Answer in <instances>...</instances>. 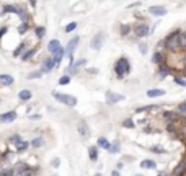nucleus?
<instances>
[{
    "label": "nucleus",
    "mask_w": 186,
    "mask_h": 176,
    "mask_svg": "<svg viewBox=\"0 0 186 176\" xmlns=\"http://www.w3.org/2000/svg\"><path fill=\"white\" fill-rule=\"evenodd\" d=\"M114 74H116L118 78H122L131 74V64L126 57H121V59L116 60V64H114Z\"/></svg>",
    "instance_id": "f257e3e1"
},
{
    "label": "nucleus",
    "mask_w": 186,
    "mask_h": 176,
    "mask_svg": "<svg viewBox=\"0 0 186 176\" xmlns=\"http://www.w3.org/2000/svg\"><path fill=\"white\" fill-rule=\"evenodd\" d=\"M178 34H180V31H175V33H170V34L165 38V41H163L165 49H168L170 52L180 51V39H178Z\"/></svg>",
    "instance_id": "f03ea898"
},
{
    "label": "nucleus",
    "mask_w": 186,
    "mask_h": 176,
    "mask_svg": "<svg viewBox=\"0 0 186 176\" xmlns=\"http://www.w3.org/2000/svg\"><path fill=\"white\" fill-rule=\"evenodd\" d=\"M52 96H54L57 101L64 103L65 106H70V108L77 106V98L72 96V95H65V93H59V92H52Z\"/></svg>",
    "instance_id": "7ed1b4c3"
},
{
    "label": "nucleus",
    "mask_w": 186,
    "mask_h": 176,
    "mask_svg": "<svg viewBox=\"0 0 186 176\" xmlns=\"http://www.w3.org/2000/svg\"><path fill=\"white\" fill-rule=\"evenodd\" d=\"M132 33H134L137 38H145V36H149V33H150V26L147 25V23H137V25L132 26Z\"/></svg>",
    "instance_id": "20e7f679"
},
{
    "label": "nucleus",
    "mask_w": 186,
    "mask_h": 176,
    "mask_svg": "<svg viewBox=\"0 0 186 176\" xmlns=\"http://www.w3.org/2000/svg\"><path fill=\"white\" fill-rule=\"evenodd\" d=\"M103 44H104V33L98 31L97 34L92 38V41H90V47H92L93 51H98V49L103 47Z\"/></svg>",
    "instance_id": "39448f33"
},
{
    "label": "nucleus",
    "mask_w": 186,
    "mask_h": 176,
    "mask_svg": "<svg viewBox=\"0 0 186 176\" xmlns=\"http://www.w3.org/2000/svg\"><path fill=\"white\" fill-rule=\"evenodd\" d=\"M85 62H87V60H85L83 57H82V59H78V60H74V62H70V64L67 65V69H65V74H67V75H75V74H78L80 67H83Z\"/></svg>",
    "instance_id": "423d86ee"
},
{
    "label": "nucleus",
    "mask_w": 186,
    "mask_h": 176,
    "mask_svg": "<svg viewBox=\"0 0 186 176\" xmlns=\"http://www.w3.org/2000/svg\"><path fill=\"white\" fill-rule=\"evenodd\" d=\"M54 69H56V62H54V59H52V56L51 57H46V59L41 62V72L42 74H49Z\"/></svg>",
    "instance_id": "0eeeda50"
},
{
    "label": "nucleus",
    "mask_w": 186,
    "mask_h": 176,
    "mask_svg": "<svg viewBox=\"0 0 186 176\" xmlns=\"http://www.w3.org/2000/svg\"><path fill=\"white\" fill-rule=\"evenodd\" d=\"M78 42H80V36H74L72 39L67 42V46H65V56L67 57L74 56V51H75V47L78 46Z\"/></svg>",
    "instance_id": "6e6552de"
},
{
    "label": "nucleus",
    "mask_w": 186,
    "mask_h": 176,
    "mask_svg": "<svg viewBox=\"0 0 186 176\" xmlns=\"http://www.w3.org/2000/svg\"><path fill=\"white\" fill-rule=\"evenodd\" d=\"M18 117L16 111H7V113H2L0 114V124H10Z\"/></svg>",
    "instance_id": "1a4fd4ad"
},
{
    "label": "nucleus",
    "mask_w": 186,
    "mask_h": 176,
    "mask_svg": "<svg viewBox=\"0 0 186 176\" xmlns=\"http://www.w3.org/2000/svg\"><path fill=\"white\" fill-rule=\"evenodd\" d=\"M122 99H124L122 95L114 93V92H111V90H108V92H106V103L108 104H116L119 101H122Z\"/></svg>",
    "instance_id": "9d476101"
},
{
    "label": "nucleus",
    "mask_w": 186,
    "mask_h": 176,
    "mask_svg": "<svg viewBox=\"0 0 186 176\" xmlns=\"http://www.w3.org/2000/svg\"><path fill=\"white\" fill-rule=\"evenodd\" d=\"M16 15H18V18H20L21 23H26V25L31 23V16H30V13H28V10H25V8L18 7L16 8Z\"/></svg>",
    "instance_id": "9b49d317"
},
{
    "label": "nucleus",
    "mask_w": 186,
    "mask_h": 176,
    "mask_svg": "<svg viewBox=\"0 0 186 176\" xmlns=\"http://www.w3.org/2000/svg\"><path fill=\"white\" fill-rule=\"evenodd\" d=\"M163 119L166 121V122H178L180 119H181V114L180 113H173V111H165L163 113Z\"/></svg>",
    "instance_id": "f8f14e48"
},
{
    "label": "nucleus",
    "mask_w": 186,
    "mask_h": 176,
    "mask_svg": "<svg viewBox=\"0 0 186 176\" xmlns=\"http://www.w3.org/2000/svg\"><path fill=\"white\" fill-rule=\"evenodd\" d=\"M184 173H186V155L183 156V160H181L180 163L175 166V170H173V176H183Z\"/></svg>",
    "instance_id": "ddd939ff"
},
{
    "label": "nucleus",
    "mask_w": 186,
    "mask_h": 176,
    "mask_svg": "<svg viewBox=\"0 0 186 176\" xmlns=\"http://www.w3.org/2000/svg\"><path fill=\"white\" fill-rule=\"evenodd\" d=\"M149 13L154 16H163L166 15V8L162 5H154V7H149Z\"/></svg>",
    "instance_id": "4468645a"
},
{
    "label": "nucleus",
    "mask_w": 186,
    "mask_h": 176,
    "mask_svg": "<svg viewBox=\"0 0 186 176\" xmlns=\"http://www.w3.org/2000/svg\"><path fill=\"white\" fill-rule=\"evenodd\" d=\"M13 83H15V78H13L12 75L0 74V85H2V87H12Z\"/></svg>",
    "instance_id": "2eb2a0df"
},
{
    "label": "nucleus",
    "mask_w": 186,
    "mask_h": 176,
    "mask_svg": "<svg viewBox=\"0 0 186 176\" xmlns=\"http://www.w3.org/2000/svg\"><path fill=\"white\" fill-rule=\"evenodd\" d=\"M36 52H38V47H30V49H26V51L20 56V59L23 60V62H28V60L33 59V56H35Z\"/></svg>",
    "instance_id": "dca6fc26"
},
{
    "label": "nucleus",
    "mask_w": 186,
    "mask_h": 176,
    "mask_svg": "<svg viewBox=\"0 0 186 176\" xmlns=\"http://www.w3.org/2000/svg\"><path fill=\"white\" fill-rule=\"evenodd\" d=\"M60 47H62V46H60V41H59V39H51L49 44H47V51H49V54L52 56V54H56V52L59 51Z\"/></svg>",
    "instance_id": "f3484780"
},
{
    "label": "nucleus",
    "mask_w": 186,
    "mask_h": 176,
    "mask_svg": "<svg viewBox=\"0 0 186 176\" xmlns=\"http://www.w3.org/2000/svg\"><path fill=\"white\" fill-rule=\"evenodd\" d=\"M77 131H78V134L82 135V137H87L90 135V129H88V126H87V122H83V121H80L78 122V126H77Z\"/></svg>",
    "instance_id": "a211bd4d"
},
{
    "label": "nucleus",
    "mask_w": 186,
    "mask_h": 176,
    "mask_svg": "<svg viewBox=\"0 0 186 176\" xmlns=\"http://www.w3.org/2000/svg\"><path fill=\"white\" fill-rule=\"evenodd\" d=\"M28 147H30V142L21 139L20 142H16V144H15V152H16V153H23V152L28 150Z\"/></svg>",
    "instance_id": "6ab92c4d"
},
{
    "label": "nucleus",
    "mask_w": 186,
    "mask_h": 176,
    "mask_svg": "<svg viewBox=\"0 0 186 176\" xmlns=\"http://www.w3.org/2000/svg\"><path fill=\"white\" fill-rule=\"evenodd\" d=\"M64 57H65V47H60L56 54H52V59H54V62H56V67H59L60 60L64 59Z\"/></svg>",
    "instance_id": "aec40b11"
},
{
    "label": "nucleus",
    "mask_w": 186,
    "mask_h": 176,
    "mask_svg": "<svg viewBox=\"0 0 186 176\" xmlns=\"http://www.w3.org/2000/svg\"><path fill=\"white\" fill-rule=\"evenodd\" d=\"M31 98H33V93L30 90H21V92L18 93V99H20V101H30Z\"/></svg>",
    "instance_id": "412c9836"
},
{
    "label": "nucleus",
    "mask_w": 186,
    "mask_h": 176,
    "mask_svg": "<svg viewBox=\"0 0 186 176\" xmlns=\"http://www.w3.org/2000/svg\"><path fill=\"white\" fill-rule=\"evenodd\" d=\"M165 92L163 90H159V88H152V90H147V96L149 98H159V96H163Z\"/></svg>",
    "instance_id": "4be33fe9"
},
{
    "label": "nucleus",
    "mask_w": 186,
    "mask_h": 176,
    "mask_svg": "<svg viewBox=\"0 0 186 176\" xmlns=\"http://www.w3.org/2000/svg\"><path fill=\"white\" fill-rule=\"evenodd\" d=\"M25 51H26V42H25V41H21L20 44L16 46V49L13 51V57H20Z\"/></svg>",
    "instance_id": "5701e85b"
},
{
    "label": "nucleus",
    "mask_w": 186,
    "mask_h": 176,
    "mask_svg": "<svg viewBox=\"0 0 186 176\" xmlns=\"http://www.w3.org/2000/svg\"><path fill=\"white\" fill-rule=\"evenodd\" d=\"M30 145L31 147H35V149H41L42 145H44V137H35V139H33L31 142H30Z\"/></svg>",
    "instance_id": "b1692460"
},
{
    "label": "nucleus",
    "mask_w": 186,
    "mask_h": 176,
    "mask_svg": "<svg viewBox=\"0 0 186 176\" xmlns=\"http://www.w3.org/2000/svg\"><path fill=\"white\" fill-rule=\"evenodd\" d=\"M140 168H145V170H155L157 168V163L154 160H144L140 161Z\"/></svg>",
    "instance_id": "393cba45"
},
{
    "label": "nucleus",
    "mask_w": 186,
    "mask_h": 176,
    "mask_svg": "<svg viewBox=\"0 0 186 176\" xmlns=\"http://www.w3.org/2000/svg\"><path fill=\"white\" fill-rule=\"evenodd\" d=\"M97 144H98L100 149H104V150H109V147H111V144H109V140L106 139V137H100Z\"/></svg>",
    "instance_id": "a878e982"
},
{
    "label": "nucleus",
    "mask_w": 186,
    "mask_h": 176,
    "mask_svg": "<svg viewBox=\"0 0 186 176\" xmlns=\"http://www.w3.org/2000/svg\"><path fill=\"white\" fill-rule=\"evenodd\" d=\"M163 60H165V57H163V54H162L160 51L154 52V56H152V62L159 65V64H162V62H163Z\"/></svg>",
    "instance_id": "bb28decb"
},
{
    "label": "nucleus",
    "mask_w": 186,
    "mask_h": 176,
    "mask_svg": "<svg viewBox=\"0 0 186 176\" xmlns=\"http://www.w3.org/2000/svg\"><path fill=\"white\" fill-rule=\"evenodd\" d=\"M88 156H90V160L92 161H97L98 160V147H90L88 149Z\"/></svg>",
    "instance_id": "cd10ccee"
},
{
    "label": "nucleus",
    "mask_w": 186,
    "mask_h": 176,
    "mask_svg": "<svg viewBox=\"0 0 186 176\" xmlns=\"http://www.w3.org/2000/svg\"><path fill=\"white\" fill-rule=\"evenodd\" d=\"M35 34H36L38 39H42V38L46 36V28L44 26H36L35 28Z\"/></svg>",
    "instance_id": "c85d7f7f"
},
{
    "label": "nucleus",
    "mask_w": 186,
    "mask_h": 176,
    "mask_svg": "<svg viewBox=\"0 0 186 176\" xmlns=\"http://www.w3.org/2000/svg\"><path fill=\"white\" fill-rule=\"evenodd\" d=\"M119 31H121V36H127L132 31V26L127 25V23H124V25H121V30H119Z\"/></svg>",
    "instance_id": "c756f323"
},
{
    "label": "nucleus",
    "mask_w": 186,
    "mask_h": 176,
    "mask_svg": "<svg viewBox=\"0 0 186 176\" xmlns=\"http://www.w3.org/2000/svg\"><path fill=\"white\" fill-rule=\"evenodd\" d=\"M16 5H5V7H2V10H3V15L5 13H15L16 15Z\"/></svg>",
    "instance_id": "7c9ffc66"
},
{
    "label": "nucleus",
    "mask_w": 186,
    "mask_h": 176,
    "mask_svg": "<svg viewBox=\"0 0 186 176\" xmlns=\"http://www.w3.org/2000/svg\"><path fill=\"white\" fill-rule=\"evenodd\" d=\"M41 75H42L41 69H39V70H33L31 74H28V75H26V78H28V80H35V78H39Z\"/></svg>",
    "instance_id": "2f4dec72"
},
{
    "label": "nucleus",
    "mask_w": 186,
    "mask_h": 176,
    "mask_svg": "<svg viewBox=\"0 0 186 176\" xmlns=\"http://www.w3.org/2000/svg\"><path fill=\"white\" fill-rule=\"evenodd\" d=\"M119 149H121V145H119V142L116 140L114 144H111V147H109V153H119Z\"/></svg>",
    "instance_id": "473e14b6"
},
{
    "label": "nucleus",
    "mask_w": 186,
    "mask_h": 176,
    "mask_svg": "<svg viewBox=\"0 0 186 176\" xmlns=\"http://www.w3.org/2000/svg\"><path fill=\"white\" fill-rule=\"evenodd\" d=\"M178 39H180V49H186V36H184V33H180Z\"/></svg>",
    "instance_id": "72a5a7b5"
},
{
    "label": "nucleus",
    "mask_w": 186,
    "mask_h": 176,
    "mask_svg": "<svg viewBox=\"0 0 186 176\" xmlns=\"http://www.w3.org/2000/svg\"><path fill=\"white\" fill-rule=\"evenodd\" d=\"M122 127H126V129H134L136 124H134V121H132V119H124L122 121Z\"/></svg>",
    "instance_id": "f704fd0d"
},
{
    "label": "nucleus",
    "mask_w": 186,
    "mask_h": 176,
    "mask_svg": "<svg viewBox=\"0 0 186 176\" xmlns=\"http://www.w3.org/2000/svg\"><path fill=\"white\" fill-rule=\"evenodd\" d=\"M15 166H10V168H5V171H3L0 176H15Z\"/></svg>",
    "instance_id": "c9c22d12"
},
{
    "label": "nucleus",
    "mask_w": 186,
    "mask_h": 176,
    "mask_svg": "<svg viewBox=\"0 0 186 176\" xmlns=\"http://www.w3.org/2000/svg\"><path fill=\"white\" fill-rule=\"evenodd\" d=\"M67 83H70V75H62V77L59 78V85H67Z\"/></svg>",
    "instance_id": "e433bc0d"
},
{
    "label": "nucleus",
    "mask_w": 186,
    "mask_h": 176,
    "mask_svg": "<svg viewBox=\"0 0 186 176\" xmlns=\"http://www.w3.org/2000/svg\"><path fill=\"white\" fill-rule=\"evenodd\" d=\"M28 30H30V25H26V23H21L20 28H18V33H20V34H25V33H28Z\"/></svg>",
    "instance_id": "4c0bfd02"
},
{
    "label": "nucleus",
    "mask_w": 186,
    "mask_h": 176,
    "mask_svg": "<svg viewBox=\"0 0 186 176\" xmlns=\"http://www.w3.org/2000/svg\"><path fill=\"white\" fill-rule=\"evenodd\" d=\"M75 28H77V23H75V21H72V23H69V25L64 28V31H65V33H72V31L75 30Z\"/></svg>",
    "instance_id": "58836bf2"
},
{
    "label": "nucleus",
    "mask_w": 186,
    "mask_h": 176,
    "mask_svg": "<svg viewBox=\"0 0 186 176\" xmlns=\"http://www.w3.org/2000/svg\"><path fill=\"white\" fill-rule=\"evenodd\" d=\"M173 80H175V83H176V85H181V87H186V80H184V78H181L180 75H175V78H173Z\"/></svg>",
    "instance_id": "ea45409f"
},
{
    "label": "nucleus",
    "mask_w": 186,
    "mask_h": 176,
    "mask_svg": "<svg viewBox=\"0 0 186 176\" xmlns=\"http://www.w3.org/2000/svg\"><path fill=\"white\" fill-rule=\"evenodd\" d=\"M20 140H21V135H20V134H12V135H10V142H12L13 145H15L16 142H20Z\"/></svg>",
    "instance_id": "a19ab883"
},
{
    "label": "nucleus",
    "mask_w": 186,
    "mask_h": 176,
    "mask_svg": "<svg viewBox=\"0 0 186 176\" xmlns=\"http://www.w3.org/2000/svg\"><path fill=\"white\" fill-rule=\"evenodd\" d=\"M178 113H180V114H184V113H186V99L178 104Z\"/></svg>",
    "instance_id": "79ce46f5"
},
{
    "label": "nucleus",
    "mask_w": 186,
    "mask_h": 176,
    "mask_svg": "<svg viewBox=\"0 0 186 176\" xmlns=\"http://www.w3.org/2000/svg\"><path fill=\"white\" fill-rule=\"evenodd\" d=\"M59 165H60V158H52L51 160V166H52V168H59Z\"/></svg>",
    "instance_id": "37998d69"
},
{
    "label": "nucleus",
    "mask_w": 186,
    "mask_h": 176,
    "mask_svg": "<svg viewBox=\"0 0 186 176\" xmlns=\"http://www.w3.org/2000/svg\"><path fill=\"white\" fill-rule=\"evenodd\" d=\"M28 119H31V121H39V119H41V114H31V116H28Z\"/></svg>",
    "instance_id": "c03bdc74"
},
{
    "label": "nucleus",
    "mask_w": 186,
    "mask_h": 176,
    "mask_svg": "<svg viewBox=\"0 0 186 176\" xmlns=\"http://www.w3.org/2000/svg\"><path fill=\"white\" fill-rule=\"evenodd\" d=\"M139 47H140V54H147V44L145 42H142Z\"/></svg>",
    "instance_id": "a18cd8bd"
},
{
    "label": "nucleus",
    "mask_w": 186,
    "mask_h": 176,
    "mask_svg": "<svg viewBox=\"0 0 186 176\" xmlns=\"http://www.w3.org/2000/svg\"><path fill=\"white\" fill-rule=\"evenodd\" d=\"M87 72H88V74H93V75H95V74H98V69H88Z\"/></svg>",
    "instance_id": "49530a36"
},
{
    "label": "nucleus",
    "mask_w": 186,
    "mask_h": 176,
    "mask_svg": "<svg viewBox=\"0 0 186 176\" xmlns=\"http://www.w3.org/2000/svg\"><path fill=\"white\" fill-rule=\"evenodd\" d=\"M8 30H7V28H2V30H0V38H2L3 34H5V33H7Z\"/></svg>",
    "instance_id": "de8ad7c7"
},
{
    "label": "nucleus",
    "mask_w": 186,
    "mask_h": 176,
    "mask_svg": "<svg viewBox=\"0 0 186 176\" xmlns=\"http://www.w3.org/2000/svg\"><path fill=\"white\" fill-rule=\"evenodd\" d=\"M122 166H124V163H122V161H119V163H118V171L122 170Z\"/></svg>",
    "instance_id": "09e8293b"
},
{
    "label": "nucleus",
    "mask_w": 186,
    "mask_h": 176,
    "mask_svg": "<svg viewBox=\"0 0 186 176\" xmlns=\"http://www.w3.org/2000/svg\"><path fill=\"white\" fill-rule=\"evenodd\" d=\"M111 176H121V174H119V171H118V170H114L113 173H111Z\"/></svg>",
    "instance_id": "8fccbe9b"
},
{
    "label": "nucleus",
    "mask_w": 186,
    "mask_h": 176,
    "mask_svg": "<svg viewBox=\"0 0 186 176\" xmlns=\"http://www.w3.org/2000/svg\"><path fill=\"white\" fill-rule=\"evenodd\" d=\"M30 3H31V7H35L36 5V0H30Z\"/></svg>",
    "instance_id": "3c124183"
},
{
    "label": "nucleus",
    "mask_w": 186,
    "mask_h": 176,
    "mask_svg": "<svg viewBox=\"0 0 186 176\" xmlns=\"http://www.w3.org/2000/svg\"><path fill=\"white\" fill-rule=\"evenodd\" d=\"M183 126H184V127H186V116H184V117H183Z\"/></svg>",
    "instance_id": "603ef678"
},
{
    "label": "nucleus",
    "mask_w": 186,
    "mask_h": 176,
    "mask_svg": "<svg viewBox=\"0 0 186 176\" xmlns=\"http://www.w3.org/2000/svg\"><path fill=\"white\" fill-rule=\"evenodd\" d=\"M0 160H2V152H0Z\"/></svg>",
    "instance_id": "864d4df0"
},
{
    "label": "nucleus",
    "mask_w": 186,
    "mask_h": 176,
    "mask_svg": "<svg viewBox=\"0 0 186 176\" xmlns=\"http://www.w3.org/2000/svg\"><path fill=\"white\" fill-rule=\"evenodd\" d=\"M134 176H144V174H134Z\"/></svg>",
    "instance_id": "5fc2aeb1"
},
{
    "label": "nucleus",
    "mask_w": 186,
    "mask_h": 176,
    "mask_svg": "<svg viewBox=\"0 0 186 176\" xmlns=\"http://www.w3.org/2000/svg\"><path fill=\"white\" fill-rule=\"evenodd\" d=\"M95 176H101V174H100V173H97V174H95Z\"/></svg>",
    "instance_id": "6e6d98bb"
},
{
    "label": "nucleus",
    "mask_w": 186,
    "mask_h": 176,
    "mask_svg": "<svg viewBox=\"0 0 186 176\" xmlns=\"http://www.w3.org/2000/svg\"><path fill=\"white\" fill-rule=\"evenodd\" d=\"M184 36H186V31H184Z\"/></svg>",
    "instance_id": "4d7b16f0"
}]
</instances>
